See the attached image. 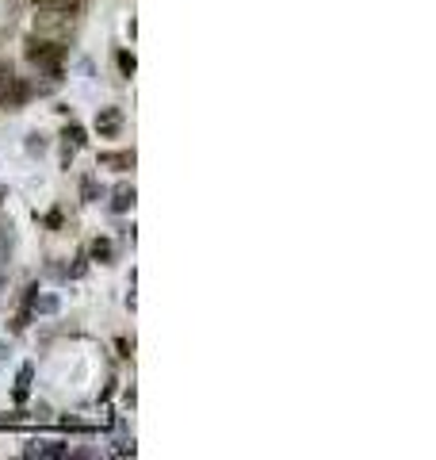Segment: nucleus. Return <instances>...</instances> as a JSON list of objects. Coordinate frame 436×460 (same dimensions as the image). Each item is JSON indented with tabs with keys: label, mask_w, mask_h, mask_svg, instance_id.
<instances>
[{
	"label": "nucleus",
	"mask_w": 436,
	"mask_h": 460,
	"mask_svg": "<svg viewBox=\"0 0 436 460\" xmlns=\"http://www.w3.org/2000/svg\"><path fill=\"white\" fill-rule=\"evenodd\" d=\"M134 150H108V154H100V165L115 169V173H127V169H134Z\"/></svg>",
	"instance_id": "obj_5"
},
{
	"label": "nucleus",
	"mask_w": 436,
	"mask_h": 460,
	"mask_svg": "<svg viewBox=\"0 0 436 460\" xmlns=\"http://www.w3.org/2000/svg\"><path fill=\"white\" fill-rule=\"evenodd\" d=\"M119 127H122V111H119V108H103L100 116H96V130H100V138H115V135H119Z\"/></svg>",
	"instance_id": "obj_6"
},
{
	"label": "nucleus",
	"mask_w": 436,
	"mask_h": 460,
	"mask_svg": "<svg viewBox=\"0 0 436 460\" xmlns=\"http://www.w3.org/2000/svg\"><path fill=\"white\" fill-rule=\"evenodd\" d=\"M31 380H35V364H23L20 376H16V403H23L31 396Z\"/></svg>",
	"instance_id": "obj_9"
},
{
	"label": "nucleus",
	"mask_w": 436,
	"mask_h": 460,
	"mask_svg": "<svg viewBox=\"0 0 436 460\" xmlns=\"http://www.w3.org/2000/svg\"><path fill=\"white\" fill-rule=\"evenodd\" d=\"M27 150H31V154H42V150H46V138H42V135H31V138H27Z\"/></svg>",
	"instance_id": "obj_15"
},
{
	"label": "nucleus",
	"mask_w": 436,
	"mask_h": 460,
	"mask_svg": "<svg viewBox=\"0 0 436 460\" xmlns=\"http://www.w3.org/2000/svg\"><path fill=\"white\" fill-rule=\"evenodd\" d=\"M35 8H58V12H81V0H31Z\"/></svg>",
	"instance_id": "obj_12"
},
{
	"label": "nucleus",
	"mask_w": 436,
	"mask_h": 460,
	"mask_svg": "<svg viewBox=\"0 0 436 460\" xmlns=\"http://www.w3.org/2000/svg\"><path fill=\"white\" fill-rule=\"evenodd\" d=\"M134 200H138V192H134V184H115V189H111V211L115 215H122V211H130L134 208Z\"/></svg>",
	"instance_id": "obj_7"
},
{
	"label": "nucleus",
	"mask_w": 436,
	"mask_h": 460,
	"mask_svg": "<svg viewBox=\"0 0 436 460\" xmlns=\"http://www.w3.org/2000/svg\"><path fill=\"white\" fill-rule=\"evenodd\" d=\"M62 138H65V146H73V150H84V146H88V130H84L81 123H69Z\"/></svg>",
	"instance_id": "obj_10"
},
{
	"label": "nucleus",
	"mask_w": 436,
	"mask_h": 460,
	"mask_svg": "<svg viewBox=\"0 0 436 460\" xmlns=\"http://www.w3.org/2000/svg\"><path fill=\"white\" fill-rule=\"evenodd\" d=\"M65 43L58 39H42V35H31V39L23 43V58L35 65L39 73H46V77L58 81L62 77V65H65Z\"/></svg>",
	"instance_id": "obj_1"
},
{
	"label": "nucleus",
	"mask_w": 436,
	"mask_h": 460,
	"mask_svg": "<svg viewBox=\"0 0 436 460\" xmlns=\"http://www.w3.org/2000/svg\"><path fill=\"white\" fill-rule=\"evenodd\" d=\"M100 196H103L100 181H96V176H84V181H81V200H84V203H96Z\"/></svg>",
	"instance_id": "obj_11"
},
{
	"label": "nucleus",
	"mask_w": 436,
	"mask_h": 460,
	"mask_svg": "<svg viewBox=\"0 0 436 460\" xmlns=\"http://www.w3.org/2000/svg\"><path fill=\"white\" fill-rule=\"evenodd\" d=\"M31 100V84H27L23 77H16V69L8 62H0V111L8 108H20Z\"/></svg>",
	"instance_id": "obj_3"
},
{
	"label": "nucleus",
	"mask_w": 436,
	"mask_h": 460,
	"mask_svg": "<svg viewBox=\"0 0 436 460\" xmlns=\"http://www.w3.org/2000/svg\"><path fill=\"white\" fill-rule=\"evenodd\" d=\"M58 307H62V299H58V296H42V299H35V311H39V315H58Z\"/></svg>",
	"instance_id": "obj_13"
},
{
	"label": "nucleus",
	"mask_w": 436,
	"mask_h": 460,
	"mask_svg": "<svg viewBox=\"0 0 436 460\" xmlns=\"http://www.w3.org/2000/svg\"><path fill=\"white\" fill-rule=\"evenodd\" d=\"M73 27H77V12H58V8H39V16H35V35H42V39H58V43H69Z\"/></svg>",
	"instance_id": "obj_2"
},
{
	"label": "nucleus",
	"mask_w": 436,
	"mask_h": 460,
	"mask_svg": "<svg viewBox=\"0 0 436 460\" xmlns=\"http://www.w3.org/2000/svg\"><path fill=\"white\" fill-rule=\"evenodd\" d=\"M0 203H4V184H0Z\"/></svg>",
	"instance_id": "obj_17"
},
{
	"label": "nucleus",
	"mask_w": 436,
	"mask_h": 460,
	"mask_svg": "<svg viewBox=\"0 0 436 460\" xmlns=\"http://www.w3.org/2000/svg\"><path fill=\"white\" fill-rule=\"evenodd\" d=\"M84 272H88V261H77V265H73V269H69V276H73V280H81V276H84Z\"/></svg>",
	"instance_id": "obj_16"
},
{
	"label": "nucleus",
	"mask_w": 436,
	"mask_h": 460,
	"mask_svg": "<svg viewBox=\"0 0 436 460\" xmlns=\"http://www.w3.org/2000/svg\"><path fill=\"white\" fill-rule=\"evenodd\" d=\"M23 453L27 456H46V460H65V456H73V449L65 445V441H31Z\"/></svg>",
	"instance_id": "obj_4"
},
{
	"label": "nucleus",
	"mask_w": 436,
	"mask_h": 460,
	"mask_svg": "<svg viewBox=\"0 0 436 460\" xmlns=\"http://www.w3.org/2000/svg\"><path fill=\"white\" fill-rule=\"evenodd\" d=\"M0 357H4V345H0Z\"/></svg>",
	"instance_id": "obj_18"
},
{
	"label": "nucleus",
	"mask_w": 436,
	"mask_h": 460,
	"mask_svg": "<svg viewBox=\"0 0 436 460\" xmlns=\"http://www.w3.org/2000/svg\"><path fill=\"white\" fill-rule=\"evenodd\" d=\"M88 257L100 261V265H111V261H115V242H111V238H92Z\"/></svg>",
	"instance_id": "obj_8"
},
{
	"label": "nucleus",
	"mask_w": 436,
	"mask_h": 460,
	"mask_svg": "<svg viewBox=\"0 0 436 460\" xmlns=\"http://www.w3.org/2000/svg\"><path fill=\"white\" fill-rule=\"evenodd\" d=\"M115 62H119L122 77H130V73L138 69V62H134V54H130V50H119V54H115Z\"/></svg>",
	"instance_id": "obj_14"
}]
</instances>
